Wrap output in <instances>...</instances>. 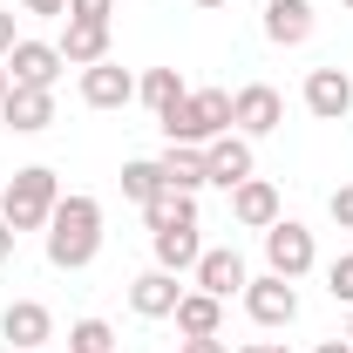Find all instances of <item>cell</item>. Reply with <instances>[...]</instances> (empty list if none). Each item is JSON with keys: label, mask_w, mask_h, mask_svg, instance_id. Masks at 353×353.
<instances>
[{"label": "cell", "mask_w": 353, "mask_h": 353, "mask_svg": "<svg viewBox=\"0 0 353 353\" xmlns=\"http://www.w3.org/2000/svg\"><path fill=\"white\" fill-rule=\"evenodd\" d=\"M347 7H353V0H347Z\"/></svg>", "instance_id": "cell-38"}, {"label": "cell", "mask_w": 353, "mask_h": 353, "mask_svg": "<svg viewBox=\"0 0 353 353\" xmlns=\"http://www.w3.org/2000/svg\"><path fill=\"white\" fill-rule=\"evenodd\" d=\"M61 68H68V61H61L54 41H14V48H7V75H14L21 88H54Z\"/></svg>", "instance_id": "cell-9"}, {"label": "cell", "mask_w": 353, "mask_h": 353, "mask_svg": "<svg viewBox=\"0 0 353 353\" xmlns=\"http://www.w3.org/2000/svg\"><path fill=\"white\" fill-rule=\"evenodd\" d=\"M7 259H14V224L0 218V265H7Z\"/></svg>", "instance_id": "cell-31"}, {"label": "cell", "mask_w": 353, "mask_h": 353, "mask_svg": "<svg viewBox=\"0 0 353 353\" xmlns=\"http://www.w3.org/2000/svg\"><path fill=\"white\" fill-rule=\"evenodd\" d=\"M279 123H285V102H279L272 82H245L238 95H231V130H238V136L259 143V136H272Z\"/></svg>", "instance_id": "cell-6"}, {"label": "cell", "mask_w": 353, "mask_h": 353, "mask_svg": "<svg viewBox=\"0 0 353 353\" xmlns=\"http://www.w3.org/2000/svg\"><path fill=\"white\" fill-rule=\"evenodd\" d=\"M109 14H116V0H68V21H95V28H109Z\"/></svg>", "instance_id": "cell-26"}, {"label": "cell", "mask_w": 353, "mask_h": 353, "mask_svg": "<svg viewBox=\"0 0 353 353\" xmlns=\"http://www.w3.org/2000/svg\"><path fill=\"white\" fill-rule=\"evenodd\" d=\"M157 163H163V183H170V190H183V197H197V190L211 183V170H204V150H190V143H170Z\"/></svg>", "instance_id": "cell-20"}, {"label": "cell", "mask_w": 353, "mask_h": 353, "mask_svg": "<svg viewBox=\"0 0 353 353\" xmlns=\"http://www.w3.org/2000/svg\"><path fill=\"white\" fill-rule=\"evenodd\" d=\"M95 252H102V204L68 190L54 204V218H48V265L54 272H82V265H95Z\"/></svg>", "instance_id": "cell-1"}, {"label": "cell", "mask_w": 353, "mask_h": 353, "mask_svg": "<svg viewBox=\"0 0 353 353\" xmlns=\"http://www.w3.org/2000/svg\"><path fill=\"white\" fill-rule=\"evenodd\" d=\"M54 48H61L68 68H95V61H109V28H95V21H68Z\"/></svg>", "instance_id": "cell-18"}, {"label": "cell", "mask_w": 353, "mask_h": 353, "mask_svg": "<svg viewBox=\"0 0 353 353\" xmlns=\"http://www.w3.org/2000/svg\"><path fill=\"white\" fill-rule=\"evenodd\" d=\"M170 183H163V163H150V157H136V163H123V197L130 204H157Z\"/></svg>", "instance_id": "cell-21"}, {"label": "cell", "mask_w": 353, "mask_h": 353, "mask_svg": "<svg viewBox=\"0 0 353 353\" xmlns=\"http://www.w3.org/2000/svg\"><path fill=\"white\" fill-rule=\"evenodd\" d=\"M265 353H285V347H265Z\"/></svg>", "instance_id": "cell-35"}, {"label": "cell", "mask_w": 353, "mask_h": 353, "mask_svg": "<svg viewBox=\"0 0 353 353\" xmlns=\"http://www.w3.org/2000/svg\"><path fill=\"white\" fill-rule=\"evenodd\" d=\"M150 252H157V265L163 272H197V259H204V245H197V224H170V231H150Z\"/></svg>", "instance_id": "cell-17"}, {"label": "cell", "mask_w": 353, "mask_h": 353, "mask_svg": "<svg viewBox=\"0 0 353 353\" xmlns=\"http://www.w3.org/2000/svg\"><path fill=\"white\" fill-rule=\"evenodd\" d=\"M238 299H245V312H252V326H292V319H299V285L279 279V272L252 279Z\"/></svg>", "instance_id": "cell-5"}, {"label": "cell", "mask_w": 353, "mask_h": 353, "mask_svg": "<svg viewBox=\"0 0 353 353\" xmlns=\"http://www.w3.org/2000/svg\"><path fill=\"white\" fill-rule=\"evenodd\" d=\"M204 170H211V183H224V190H238L245 176H259V157H252V136L224 130L204 143Z\"/></svg>", "instance_id": "cell-7"}, {"label": "cell", "mask_w": 353, "mask_h": 353, "mask_svg": "<svg viewBox=\"0 0 353 353\" xmlns=\"http://www.w3.org/2000/svg\"><path fill=\"white\" fill-rule=\"evenodd\" d=\"M54 204H61V176L48 170V163L14 170V176H7V190H0V218L14 224V238H21V231H48Z\"/></svg>", "instance_id": "cell-2"}, {"label": "cell", "mask_w": 353, "mask_h": 353, "mask_svg": "<svg viewBox=\"0 0 353 353\" xmlns=\"http://www.w3.org/2000/svg\"><path fill=\"white\" fill-rule=\"evenodd\" d=\"M326 292H333L340 306H353V252H347V259H333V265H326Z\"/></svg>", "instance_id": "cell-25"}, {"label": "cell", "mask_w": 353, "mask_h": 353, "mask_svg": "<svg viewBox=\"0 0 353 353\" xmlns=\"http://www.w3.org/2000/svg\"><path fill=\"white\" fill-rule=\"evenodd\" d=\"M176 299H183V285H176V272H163V265H150V272L130 279V312L136 319H170Z\"/></svg>", "instance_id": "cell-10"}, {"label": "cell", "mask_w": 353, "mask_h": 353, "mask_svg": "<svg viewBox=\"0 0 353 353\" xmlns=\"http://www.w3.org/2000/svg\"><path fill=\"white\" fill-rule=\"evenodd\" d=\"M197 7H231V0H197Z\"/></svg>", "instance_id": "cell-34"}, {"label": "cell", "mask_w": 353, "mask_h": 353, "mask_svg": "<svg viewBox=\"0 0 353 353\" xmlns=\"http://www.w3.org/2000/svg\"><path fill=\"white\" fill-rule=\"evenodd\" d=\"M259 238H265V265H272L279 279H292V285L319 265V245H312V231L299 218H279L272 231H259Z\"/></svg>", "instance_id": "cell-4"}, {"label": "cell", "mask_w": 353, "mask_h": 353, "mask_svg": "<svg viewBox=\"0 0 353 353\" xmlns=\"http://www.w3.org/2000/svg\"><path fill=\"white\" fill-rule=\"evenodd\" d=\"M312 0H265V41L279 48H306L312 41Z\"/></svg>", "instance_id": "cell-14"}, {"label": "cell", "mask_w": 353, "mask_h": 353, "mask_svg": "<svg viewBox=\"0 0 353 353\" xmlns=\"http://www.w3.org/2000/svg\"><path fill=\"white\" fill-rule=\"evenodd\" d=\"M68 353H116L109 319H75V326H68Z\"/></svg>", "instance_id": "cell-24"}, {"label": "cell", "mask_w": 353, "mask_h": 353, "mask_svg": "<svg viewBox=\"0 0 353 353\" xmlns=\"http://www.w3.org/2000/svg\"><path fill=\"white\" fill-rule=\"evenodd\" d=\"M82 102L88 109H130L136 102V75L123 61H95V68H82Z\"/></svg>", "instance_id": "cell-12"}, {"label": "cell", "mask_w": 353, "mask_h": 353, "mask_svg": "<svg viewBox=\"0 0 353 353\" xmlns=\"http://www.w3.org/2000/svg\"><path fill=\"white\" fill-rule=\"evenodd\" d=\"M231 218L245 224V231H272V224H279V190H272L265 176H245V183L231 190Z\"/></svg>", "instance_id": "cell-16"}, {"label": "cell", "mask_w": 353, "mask_h": 353, "mask_svg": "<svg viewBox=\"0 0 353 353\" xmlns=\"http://www.w3.org/2000/svg\"><path fill=\"white\" fill-rule=\"evenodd\" d=\"M143 224H150V231H170V224H197V197H183V190H163L157 204H143Z\"/></svg>", "instance_id": "cell-22"}, {"label": "cell", "mask_w": 353, "mask_h": 353, "mask_svg": "<svg viewBox=\"0 0 353 353\" xmlns=\"http://www.w3.org/2000/svg\"><path fill=\"white\" fill-rule=\"evenodd\" d=\"M7 88H14V75H7V61H0V102H7Z\"/></svg>", "instance_id": "cell-33"}, {"label": "cell", "mask_w": 353, "mask_h": 353, "mask_svg": "<svg viewBox=\"0 0 353 353\" xmlns=\"http://www.w3.org/2000/svg\"><path fill=\"white\" fill-rule=\"evenodd\" d=\"M347 340H353V326H347Z\"/></svg>", "instance_id": "cell-37"}, {"label": "cell", "mask_w": 353, "mask_h": 353, "mask_svg": "<svg viewBox=\"0 0 353 353\" xmlns=\"http://www.w3.org/2000/svg\"><path fill=\"white\" fill-rule=\"evenodd\" d=\"M245 285H252V272H245V259H238L231 245H218V252H204V259H197V292L231 299V292H245Z\"/></svg>", "instance_id": "cell-15"}, {"label": "cell", "mask_w": 353, "mask_h": 353, "mask_svg": "<svg viewBox=\"0 0 353 353\" xmlns=\"http://www.w3.org/2000/svg\"><path fill=\"white\" fill-rule=\"evenodd\" d=\"M0 340H14V353H41L54 340V312L41 299H14V306L0 312Z\"/></svg>", "instance_id": "cell-8"}, {"label": "cell", "mask_w": 353, "mask_h": 353, "mask_svg": "<svg viewBox=\"0 0 353 353\" xmlns=\"http://www.w3.org/2000/svg\"><path fill=\"white\" fill-rule=\"evenodd\" d=\"M245 353H265V347H245Z\"/></svg>", "instance_id": "cell-36"}, {"label": "cell", "mask_w": 353, "mask_h": 353, "mask_svg": "<svg viewBox=\"0 0 353 353\" xmlns=\"http://www.w3.org/2000/svg\"><path fill=\"white\" fill-rule=\"evenodd\" d=\"M306 109L319 116V123H347V116H353L347 68H312V75H306Z\"/></svg>", "instance_id": "cell-13"}, {"label": "cell", "mask_w": 353, "mask_h": 353, "mask_svg": "<svg viewBox=\"0 0 353 353\" xmlns=\"http://www.w3.org/2000/svg\"><path fill=\"white\" fill-rule=\"evenodd\" d=\"M326 211H333V224H340V231H353V183H340V190L326 197Z\"/></svg>", "instance_id": "cell-27"}, {"label": "cell", "mask_w": 353, "mask_h": 353, "mask_svg": "<svg viewBox=\"0 0 353 353\" xmlns=\"http://www.w3.org/2000/svg\"><path fill=\"white\" fill-rule=\"evenodd\" d=\"M157 123H163V136H170V143H190V150H204L211 136L231 130V95H224V88H190L183 102H170V109L157 116Z\"/></svg>", "instance_id": "cell-3"}, {"label": "cell", "mask_w": 353, "mask_h": 353, "mask_svg": "<svg viewBox=\"0 0 353 353\" xmlns=\"http://www.w3.org/2000/svg\"><path fill=\"white\" fill-rule=\"evenodd\" d=\"M312 353H353V340H319Z\"/></svg>", "instance_id": "cell-32"}, {"label": "cell", "mask_w": 353, "mask_h": 353, "mask_svg": "<svg viewBox=\"0 0 353 353\" xmlns=\"http://www.w3.org/2000/svg\"><path fill=\"white\" fill-rule=\"evenodd\" d=\"M176 353H231V347H224L218 333H211V340H183V347H176Z\"/></svg>", "instance_id": "cell-28"}, {"label": "cell", "mask_w": 353, "mask_h": 353, "mask_svg": "<svg viewBox=\"0 0 353 353\" xmlns=\"http://www.w3.org/2000/svg\"><path fill=\"white\" fill-rule=\"evenodd\" d=\"M0 123L14 136H41L48 123H54V88H7V102H0Z\"/></svg>", "instance_id": "cell-11"}, {"label": "cell", "mask_w": 353, "mask_h": 353, "mask_svg": "<svg viewBox=\"0 0 353 353\" xmlns=\"http://www.w3.org/2000/svg\"><path fill=\"white\" fill-rule=\"evenodd\" d=\"M21 7H28V14H48V21H54V14H68V0H21Z\"/></svg>", "instance_id": "cell-30"}, {"label": "cell", "mask_w": 353, "mask_h": 353, "mask_svg": "<svg viewBox=\"0 0 353 353\" xmlns=\"http://www.w3.org/2000/svg\"><path fill=\"white\" fill-rule=\"evenodd\" d=\"M136 95H143V102H150V109L163 116V109H170V102H183L190 88H183V75H176V68H150V75L136 82Z\"/></svg>", "instance_id": "cell-23"}, {"label": "cell", "mask_w": 353, "mask_h": 353, "mask_svg": "<svg viewBox=\"0 0 353 353\" xmlns=\"http://www.w3.org/2000/svg\"><path fill=\"white\" fill-rule=\"evenodd\" d=\"M170 319H176V333H183V340H211V333L224 326V299H211V292H183Z\"/></svg>", "instance_id": "cell-19"}, {"label": "cell", "mask_w": 353, "mask_h": 353, "mask_svg": "<svg viewBox=\"0 0 353 353\" xmlns=\"http://www.w3.org/2000/svg\"><path fill=\"white\" fill-rule=\"evenodd\" d=\"M21 41V34H14V14H7V7H0V61H7V48Z\"/></svg>", "instance_id": "cell-29"}]
</instances>
